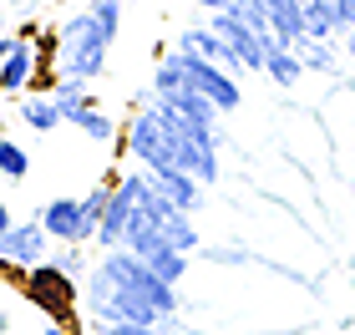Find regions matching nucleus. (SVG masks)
I'll list each match as a JSON object with an SVG mask.
<instances>
[{
  "mask_svg": "<svg viewBox=\"0 0 355 335\" xmlns=\"http://www.w3.org/2000/svg\"><path fill=\"white\" fill-rule=\"evenodd\" d=\"M157 244H168V249H178V254H188V259L203 249V244H198V229H193V214L173 209V203L153 188V178H148V188H142V198H137L132 218H127L122 249L148 254V249H157Z\"/></svg>",
  "mask_w": 355,
  "mask_h": 335,
  "instance_id": "nucleus-1",
  "label": "nucleus"
},
{
  "mask_svg": "<svg viewBox=\"0 0 355 335\" xmlns=\"http://www.w3.org/2000/svg\"><path fill=\"white\" fill-rule=\"evenodd\" d=\"M112 41L102 36V26L92 21V10H71L67 21L56 26V76H76V82H96L107 71Z\"/></svg>",
  "mask_w": 355,
  "mask_h": 335,
  "instance_id": "nucleus-2",
  "label": "nucleus"
},
{
  "mask_svg": "<svg viewBox=\"0 0 355 335\" xmlns=\"http://www.w3.org/2000/svg\"><path fill=\"white\" fill-rule=\"evenodd\" d=\"M96 269L117 284L122 295H137V300H148V305L157 310V315H178L183 310V300H178V284H168V280H157L148 264L137 259L132 249H107L102 259H96Z\"/></svg>",
  "mask_w": 355,
  "mask_h": 335,
  "instance_id": "nucleus-3",
  "label": "nucleus"
},
{
  "mask_svg": "<svg viewBox=\"0 0 355 335\" xmlns=\"http://www.w3.org/2000/svg\"><path fill=\"white\" fill-rule=\"evenodd\" d=\"M122 153L132 157V163L142 173H163V168H178V157H173V142H168V127L157 122V112L153 107H137L132 117H127L122 127Z\"/></svg>",
  "mask_w": 355,
  "mask_h": 335,
  "instance_id": "nucleus-4",
  "label": "nucleus"
},
{
  "mask_svg": "<svg viewBox=\"0 0 355 335\" xmlns=\"http://www.w3.org/2000/svg\"><path fill=\"white\" fill-rule=\"evenodd\" d=\"M26 300L46 315V320H71V310L82 305V295H76V280L61 275V269H51V264L26 269Z\"/></svg>",
  "mask_w": 355,
  "mask_h": 335,
  "instance_id": "nucleus-5",
  "label": "nucleus"
},
{
  "mask_svg": "<svg viewBox=\"0 0 355 335\" xmlns=\"http://www.w3.org/2000/svg\"><path fill=\"white\" fill-rule=\"evenodd\" d=\"M142 188H148V173H142V168H127V173H117V188H112V203H107L102 223H96V239H92V244H102V249H122L127 218H132L137 198H142Z\"/></svg>",
  "mask_w": 355,
  "mask_h": 335,
  "instance_id": "nucleus-6",
  "label": "nucleus"
},
{
  "mask_svg": "<svg viewBox=\"0 0 355 335\" xmlns=\"http://www.w3.org/2000/svg\"><path fill=\"white\" fill-rule=\"evenodd\" d=\"M178 61H183V82L193 92H203L218 112H239V107H244V87H239V76H229L223 67H214V61L183 56V51H178Z\"/></svg>",
  "mask_w": 355,
  "mask_h": 335,
  "instance_id": "nucleus-7",
  "label": "nucleus"
},
{
  "mask_svg": "<svg viewBox=\"0 0 355 335\" xmlns=\"http://www.w3.org/2000/svg\"><path fill=\"white\" fill-rule=\"evenodd\" d=\"M36 218H41V229L51 234V244H92L96 239V223L87 218L82 198H46L36 209Z\"/></svg>",
  "mask_w": 355,
  "mask_h": 335,
  "instance_id": "nucleus-8",
  "label": "nucleus"
},
{
  "mask_svg": "<svg viewBox=\"0 0 355 335\" xmlns=\"http://www.w3.org/2000/svg\"><path fill=\"white\" fill-rule=\"evenodd\" d=\"M51 259V234L41 229V218H26V223H15V229L0 239V269H36Z\"/></svg>",
  "mask_w": 355,
  "mask_h": 335,
  "instance_id": "nucleus-9",
  "label": "nucleus"
},
{
  "mask_svg": "<svg viewBox=\"0 0 355 335\" xmlns=\"http://www.w3.org/2000/svg\"><path fill=\"white\" fill-rule=\"evenodd\" d=\"M173 51H183V56H198V61H214V67H223L229 76H244V61L234 56V46H223V36L214 26H188L183 36H178Z\"/></svg>",
  "mask_w": 355,
  "mask_h": 335,
  "instance_id": "nucleus-10",
  "label": "nucleus"
},
{
  "mask_svg": "<svg viewBox=\"0 0 355 335\" xmlns=\"http://www.w3.org/2000/svg\"><path fill=\"white\" fill-rule=\"evenodd\" d=\"M15 36H21V31H15ZM31 82H36V36H21L10 61L0 67V97H26Z\"/></svg>",
  "mask_w": 355,
  "mask_h": 335,
  "instance_id": "nucleus-11",
  "label": "nucleus"
},
{
  "mask_svg": "<svg viewBox=\"0 0 355 335\" xmlns=\"http://www.w3.org/2000/svg\"><path fill=\"white\" fill-rule=\"evenodd\" d=\"M148 178H153V188L173 203V209H183V214H198V209H203V183L193 178V173L163 168V173H148Z\"/></svg>",
  "mask_w": 355,
  "mask_h": 335,
  "instance_id": "nucleus-12",
  "label": "nucleus"
},
{
  "mask_svg": "<svg viewBox=\"0 0 355 335\" xmlns=\"http://www.w3.org/2000/svg\"><path fill=\"white\" fill-rule=\"evenodd\" d=\"M15 112H21V122L31 127V132H56V127H67L61 107L51 102V92H26V97L15 102Z\"/></svg>",
  "mask_w": 355,
  "mask_h": 335,
  "instance_id": "nucleus-13",
  "label": "nucleus"
},
{
  "mask_svg": "<svg viewBox=\"0 0 355 335\" xmlns=\"http://www.w3.org/2000/svg\"><path fill=\"white\" fill-rule=\"evenodd\" d=\"M51 102L61 107V117H76L82 107H96V97H92V87L87 82H76V76H56V87H51Z\"/></svg>",
  "mask_w": 355,
  "mask_h": 335,
  "instance_id": "nucleus-14",
  "label": "nucleus"
},
{
  "mask_svg": "<svg viewBox=\"0 0 355 335\" xmlns=\"http://www.w3.org/2000/svg\"><path fill=\"white\" fill-rule=\"evenodd\" d=\"M137 259L148 264L157 280H168V284H178V280L188 275V264H193L188 254H178V249H168V244H157V249H148V254H137Z\"/></svg>",
  "mask_w": 355,
  "mask_h": 335,
  "instance_id": "nucleus-15",
  "label": "nucleus"
},
{
  "mask_svg": "<svg viewBox=\"0 0 355 335\" xmlns=\"http://www.w3.org/2000/svg\"><path fill=\"white\" fill-rule=\"evenodd\" d=\"M71 127H76V132H82L87 142H117V137H122V127L112 122L102 107H82V112L71 117Z\"/></svg>",
  "mask_w": 355,
  "mask_h": 335,
  "instance_id": "nucleus-16",
  "label": "nucleus"
},
{
  "mask_svg": "<svg viewBox=\"0 0 355 335\" xmlns=\"http://www.w3.org/2000/svg\"><path fill=\"white\" fill-rule=\"evenodd\" d=\"M264 76L274 87H300V76H304V61H300V51H269V67H264Z\"/></svg>",
  "mask_w": 355,
  "mask_h": 335,
  "instance_id": "nucleus-17",
  "label": "nucleus"
},
{
  "mask_svg": "<svg viewBox=\"0 0 355 335\" xmlns=\"http://www.w3.org/2000/svg\"><path fill=\"white\" fill-rule=\"evenodd\" d=\"M295 51L304 61V71H340V51H335L330 41H300Z\"/></svg>",
  "mask_w": 355,
  "mask_h": 335,
  "instance_id": "nucleus-18",
  "label": "nucleus"
},
{
  "mask_svg": "<svg viewBox=\"0 0 355 335\" xmlns=\"http://www.w3.org/2000/svg\"><path fill=\"white\" fill-rule=\"evenodd\" d=\"M31 173V153L21 148L15 137H0V178H10V183H21Z\"/></svg>",
  "mask_w": 355,
  "mask_h": 335,
  "instance_id": "nucleus-19",
  "label": "nucleus"
},
{
  "mask_svg": "<svg viewBox=\"0 0 355 335\" xmlns=\"http://www.w3.org/2000/svg\"><path fill=\"white\" fill-rule=\"evenodd\" d=\"M87 10H92V21L102 26V36L117 46V31H122V0H87Z\"/></svg>",
  "mask_w": 355,
  "mask_h": 335,
  "instance_id": "nucleus-20",
  "label": "nucleus"
},
{
  "mask_svg": "<svg viewBox=\"0 0 355 335\" xmlns=\"http://www.w3.org/2000/svg\"><path fill=\"white\" fill-rule=\"evenodd\" d=\"M46 264L76 280V275H87V249H82V244H56V249H51V259H46Z\"/></svg>",
  "mask_w": 355,
  "mask_h": 335,
  "instance_id": "nucleus-21",
  "label": "nucleus"
},
{
  "mask_svg": "<svg viewBox=\"0 0 355 335\" xmlns=\"http://www.w3.org/2000/svg\"><path fill=\"white\" fill-rule=\"evenodd\" d=\"M96 335H163L153 325H96Z\"/></svg>",
  "mask_w": 355,
  "mask_h": 335,
  "instance_id": "nucleus-22",
  "label": "nucleus"
},
{
  "mask_svg": "<svg viewBox=\"0 0 355 335\" xmlns=\"http://www.w3.org/2000/svg\"><path fill=\"white\" fill-rule=\"evenodd\" d=\"M203 254H208L214 264H244V259H249L244 249H203Z\"/></svg>",
  "mask_w": 355,
  "mask_h": 335,
  "instance_id": "nucleus-23",
  "label": "nucleus"
},
{
  "mask_svg": "<svg viewBox=\"0 0 355 335\" xmlns=\"http://www.w3.org/2000/svg\"><path fill=\"white\" fill-rule=\"evenodd\" d=\"M15 46H21V36H15V31H0V67L10 61V51H15Z\"/></svg>",
  "mask_w": 355,
  "mask_h": 335,
  "instance_id": "nucleus-24",
  "label": "nucleus"
},
{
  "mask_svg": "<svg viewBox=\"0 0 355 335\" xmlns=\"http://www.w3.org/2000/svg\"><path fill=\"white\" fill-rule=\"evenodd\" d=\"M193 6H198V10H208V15H214V10H234V6H239V0H193Z\"/></svg>",
  "mask_w": 355,
  "mask_h": 335,
  "instance_id": "nucleus-25",
  "label": "nucleus"
},
{
  "mask_svg": "<svg viewBox=\"0 0 355 335\" xmlns=\"http://www.w3.org/2000/svg\"><path fill=\"white\" fill-rule=\"evenodd\" d=\"M10 229H15V218H10V203H6V198H0V239H6Z\"/></svg>",
  "mask_w": 355,
  "mask_h": 335,
  "instance_id": "nucleus-26",
  "label": "nucleus"
},
{
  "mask_svg": "<svg viewBox=\"0 0 355 335\" xmlns=\"http://www.w3.org/2000/svg\"><path fill=\"white\" fill-rule=\"evenodd\" d=\"M41 335H71V325H67V320H46Z\"/></svg>",
  "mask_w": 355,
  "mask_h": 335,
  "instance_id": "nucleus-27",
  "label": "nucleus"
},
{
  "mask_svg": "<svg viewBox=\"0 0 355 335\" xmlns=\"http://www.w3.org/2000/svg\"><path fill=\"white\" fill-rule=\"evenodd\" d=\"M0 6H6V10H31L36 0H0Z\"/></svg>",
  "mask_w": 355,
  "mask_h": 335,
  "instance_id": "nucleus-28",
  "label": "nucleus"
},
{
  "mask_svg": "<svg viewBox=\"0 0 355 335\" xmlns=\"http://www.w3.org/2000/svg\"><path fill=\"white\" fill-rule=\"evenodd\" d=\"M345 56L355 61V31H345Z\"/></svg>",
  "mask_w": 355,
  "mask_h": 335,
  "instance_id": "nucleus-29",
  "label": "nucleus"
},
{
  "mask_svg": "<svg viewBox=\"0 0 355 335\" xmlns=\"http://www.w3.org/2000/svg\"><path fill=\"white\" fill-rule=\"evenodd\" d=\"M6 21H10V10H6V6H0V31H6Z\"/></svg>",
  "mask_w": 355,
  "mask_h": 335,
  "instance_id": "nucleus-30",
  "label": "nucleus"
},
{
  "mask_svg": "<svg viewBox=\"0 0 355 335\" xmlns=\"http://www.w3.org/2000/svg\"><path fill=\"white\" fill-rule=\"evenodd\" d=\"M0 325H6V320H0Z\"/></svg>",
  "mask_w": 355,
  "mask_h": 335,
  "instance_id": "nucleus-31",
  "label": "nucleus"
}]
</instances>
